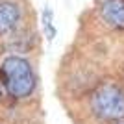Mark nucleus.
Returning <instances> with one entry per match:
<instances>
[{"mask_svg":"<svg viewBox=\"0 0 124 124\" xmlns=\"http://www.w3.org/2000/svg\"><path fill=\"white\" fill-rule=\"evenodd\" d=\"M94 115L104 122L124 120V91L117 83H102L96 87L91 100Z\"/></svg>","mask_w":124,"mask_h":124,"instance_id":"obj_2","label":"nucleus"},{"mask_svg":"<svg viewBox=\"0 0 124 124\" xmlns=\"http://www.w3.org/2000/svg\"><path fill=\"white\" fill-rule=\"evenodd\" d=\"M104 22L115 30H124V0H106L100 8Z\"/></svg>","mask_w":124,"mask_h":124,"instance_id":"obj_3","label":"nucleus"},{"mask_svg":"<svg viewBox=\"0 0 124 124\" xmlns=\"http://www.w3.org/2000/svg\"><path fill=\"white\" fill-rule=\"evenodd\" d=\"M2 85L13 98H28L37 85L31 63L21 56H8L0 65Z\"/></svg>","mask_w":124,"mask_h":124,"instance_id":"obj_1","label":"nucleus"},{"mask_svg":"<svg viewBox=\"0 0 124 124\" xmlns=\"http://www.w3.org/2000/svg\"><path fill=\"white\" fill-rule=\"evenodd\" d=\"M43 28H45V35L48 37V41H52L56 37V24H54V13L50 8L43 9Z\"/></svg>","mask_w":124,"mask_h":124,"instance_id":"obj_5","label":"nucleus"},{"mask_svg":"<svg viewBox=\"0 0 124 124\" xmlns=\"http://www.w3.org/2000/svg\"><path fill=\"white\" fill-rule=\"evenodd\" d=\"M0 94H2V91H0Z\"/></svg>","mask_w":124,"mask_h":124,"instance_id":"obj_6","label":"nucleus"},{"mask_svg":"<svg viewBox=\"0 0 124 124\" xmlns=\"http://www.w3.org/2000/svg\"><path fill=\"white\" fill-rule=\"evenodd\" d=\"M21 21V8L15 2H0V37L13 31Z\"/></svg>","mask_w":124,"mask_h":124,"instance_id":"obj_4","label":"nucleus"}]
</instances>
